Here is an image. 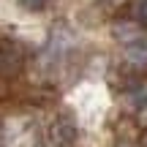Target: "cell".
I'll use <instances>...</instances> for the list:
<instances>
[{"instance_id": "obj_1", "label": "cell", "mask_w": 147, "mask_h": 147, "mask_svg": "<svg viewBox=\"0 0 147 147\" xmlns=\"http://www.w3.org/2000/svg\"><path fill=\"white\" fill-rule=\"evenodd\" d=\"M71 104L84 125H98L106 106H109V95H106V90L101 84H82L71 95Z\"/></svg>"}, {"instance_id": "obj_2", "label": "cell", "mask_w": 147, "mask_h": 147, "mask_svg": "<svg viewBox=\"0 0 147 147\" xmlns=\"http://www.w3.org/2000/svg\"><path fill=\"white\" fill-rule=\"evenodd\" d=\"M0 144L3 147H33V134L27 128V123L19 120V117L5 120L3 131H0Z\"/></svg>"}, {"instance_id": "obj_3", "label": "cell", "mask_w": 147, "mask_h": 147, "mask_svg": "<svg viewBox=\"0 0 147 147\" xmlns=\"http://www.w3.org/2000/svg\"><path fill=\"white\" fill-rule=\"evenodd\" d=\"M125 57L131 60L134 65H147V36L144 33L125 44Z\"/></svg>"}, {"instance_id": "obj_4", "label": "cell", "mask_w": 147, "mask_h": 147, "mask_svg": "<svg viewBox=\"0 0 147 147\" xmlns=\"http://www.w3.org/2000/svg\"><path fill=\"white\" fill-rule=\"evenodd\" d=\"M115 36L120 38L123 44H128V41H134L136 36H142V30H139V25H134V22H123V25L115 27Z\"/></svg>"}, {"instance_id": "obj_5", "label": "cell", "mask_w": 147, "mask_h": 147, "mask_svg": "<svg viewBox=\"0 0 147 147\" xmlns=\"http://www.w3.org/2000/svg\"><path fill=\"white\" fill-rule=\"evenodd\" d=\"M112 3H120V0H112Z\"/></svg>"}]
</instances>
